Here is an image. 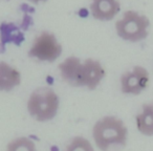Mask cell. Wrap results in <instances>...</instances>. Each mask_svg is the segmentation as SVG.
Listing matches in <instances>:
<instances>
[{"label":"cell","mask_w":153,"mask_h":151,"mask_svg":"<svg viewBox=\"0 0 153 151\" xmlns=\"http://www.w3.org/2000/svg\"><path fill=\"white\" fill-rule=\"evenodd\" d=\"M64 151H94L88 140L82 136H76L71 140Z\"/></svg>","instance_id":"4fadbf2b"},{"label":"cell","mask_w":153,"mask_h":151,"mask_svg":"<svg viewBox=\"0 0 153 151\" xmlns=\"http://www.w3.org/2000/svg\"><path fill=\"white\" fill-rule=\"evenodd\" d=\"M81 59L78 57H68L64 60L62 63L59 64V70L61 74V77L66 83L69 85L78 87V82H79L80 72L82 68Z\"/></svg>","instance_id":"ba28073f"},{"label":"cell","mask_w":153,"mask_h":151,"mask_svg":"<svg viewBox=\"0 0 153 151\" xmlns=\"http://www.w3.org/2000/svg\"><path fill=\"white\" fill-rule=\"evenodd\" d=\"M137 130L146 136H153V102L144 104L140 112L136 115Z\"/></svg>","instance_id":"30bf717a"},{"label":"cell","mask_w":153,"mask_h":151,"mask_svg":"<svg viewBox=\"0 0 153 151\" xmlns=\"http://www.w3.org/2000/svg\"><path fill=\"white\" fill-rule=\"evenodd\" d=\"M62 54V45L57 37L51 32L40 33L28 51V57L36 58L41 62H55Z\"/></svg>","instance_id":"277c9868"},{"label":"cell","mask_w":153,"mask_h":151,"mask_svg":"<svg viewBox=\"0 0 153 151\" xmlns=\"http://www.w3.org/2000/svg\"><path fill=\"white\" fill-rule=\"evenodd\" d=\"M21 83V74L19 70L10 64L1 61L0 63V89L2 91H11Z\"/></svg>","instance_id":"9c48e42d"},{"label":"cell","mask_w":153,"mask_h":151,"mask_svg":"<svg viewBox=\"0 0 153 151\" xmlns=\"http://www.w3.org/2000/svg\"><path fill=\"white\" fill-rule=\"evenodd\" d=\"M150 77L143 66H134L130 71H126L121 77V89L125 94L137 96L148 87Z\"/></svg>","instance_id":"5b68a950"},{"label":"cell","mask_w":153,"mask_h":151,"mask_svg":"<svg viewBox=\"0 0 153 151\" xmlns=\"http://www.w3.org/2000/svg\"><path fill=\"white\" fill-rule=\"evenodd\" d=\"M28 1L32 3H35V4H38L39 2H45V1H47V0H28Z\"/></svg>","instance_id":"5bb4252c"},{"label":"cell","mask_w":153,"mask_h":151,"mask_svg":"<svg viewBox=\"0 0 153 151\" xmlns=\"http://www.w3.org/2000/svg\"><path fill=\"white\" fill-rule=\"evenodd\" d=\"M7 151H38L30 138L21 136L12 141L7 147Z\"/></svg>","instance_id":"7c38bea8"},{"label":"cell","mask_w":153,"mask_h":151,"mask_svg":"<svg viewBox=\"0 0 153 151\" xmlns=\"http://www.w3.org/2000/svg\"><path fill=\"white\" fill-rule=\"evenodd\" d=\"M105 77V69L99 61L86 59L82 64L78 87H86L94 90Z\"/></svg>","instance_id":"8992f818"},{"label":"cell","mask_w":153,"mask_h":151,"mask_svg":"<svg viewBox=\"0 0 153 151\" xmlns=\"http://www.w3.org/2000/svg\"><path fill=\"white\" fill-rule=\"evenodd\" d=\"M1 34H10V37L4 40L2 43V45H4L7 42H14V44L19 45L22 41L24 40V37L21 33L19 32L18 28L13 23H7V22H2L1 24Z\"/></svg>","instance_id":"8fae6325"},{"label":"cell","mask_w":153,"mask_h":151,"mask_svg":"<svg viewBox=\"0 0 153 151\" xmlns=\"http://www.w3.org/2000/svg\"><path fill=\"white\" fill-rule=\"evenodd\" d=\"M59 98L51 87H40L30 94L27 101V111L38 122H47L57 115Z\"/></svg>","instance_id":"7a4b0ae2"},{"label":"cell","mask_w":153,"mask_h":151,"mask_svg":"<svg viewBox=\"0 0 153 151\" xmlns=\"http://www.w3.org/2000/svg\"><path fill=\"white\" fill-rule=\"evenodd\" d=\"M150 20L147 16L140 15L135 11H127L121 20L115 23L117 36L125 41L138 42L148 37Z\"/></svg>","instance_id":"3957f363"},{"label":"cell","mask_w":153,"mask_h":151,"mask_svg":"<svg viewBox=\"0 0 153 151\" xmlns=\"http://www.w3.org/2000/svg\"><path fill=\"white\" fill-rule=\"evenodd\" d=\"M121 10L117 0H92L90 3V13L99 21L112 20Z\"/></svg>","instance_id":"52a82bcc"},{"label":"cell","mask_w":153,"mask_h":151,"mask_svg":"<svg viewBox=\"0 0 153 151\" xmlns=\"http://www.w3.org/2000/svg\"><path fill=\"white\" fill-rule=\"evenodd\" d=\"M92 136L100 150L109 151L113 147L125 146L127 143L128 129L119 118L107 115L94 124Z\"/></svg>","instance_id":"6da1fadb"}]
</instances>
